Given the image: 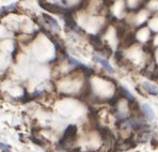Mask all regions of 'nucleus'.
<instances>
[{
    "mask_svg": "<svg viewBox=\"0 0 158 152\" xmlns=\"http://www.w3.org/2000/svg\"><path fill=\"white\" fill-rule=\"evenodd\" d=\"M76 134H77V127L76 125H69L65 131H64V134H63V137L62 139L60 140V144L62 146H67V144H71L73 142V139L76 137Z\"/></svg>",
    "mask_w": 158,
    "mask_h": 152,
    "instance_id": "nucleus-1",
    "label": "nucleus"
},
{
    "mask_svg": "<svg viewBox=\"0 0 158 152\" xmlns=\"http://www.w3.org/2000/svg\"><path fill=\"white\" fill-rule=\"evenodd\" d=\"M40 6L44 9V10L48 11V12H52V13H56V14H62L63 15L64 12L66 11V9L62 8V7L58 6V4H55V3H49V2H46V1H41L39 2Z\"/></svg>",
    "mask_w": 158,
    "mask_h": 152,
    "instance_id": "nucleus-2",
    "label": "nucleus"
},
{
    "mask_svg": "<svg viewBox=\"0 0 158 152\" xmlns=\"http://www.w3.org/2000/svg\"><path fill=\"white\" fill-rule=\"evenodd\" d=\"M115 94H118L120 98H123V99H126L128 102L135 101V98L131 95V93L129 92V91L127 90L126 88L122 87V86H118V87L117 88V92H115Z\"/></svg>",
    "mask_w": 158,
    "mask_h": 152,
    "instance_id": "nucleus-3",
    "label": "nucleus"
},
{
    "mask_svg": "<svg viewBox=\"0 0 158 152\" xmlns=\"http://www.w3.org/2000/svg\"><path fill=\"white\" fill-rule=\"evenodd\" d=\"M93 60L94 61H96L97 63H99V64H102L103 65V67L106 70L107 72H109V73H113V67H111L110 63H109L108 61L105 59V58H103V57H101V56H97V55H94L93 56Z\"/></svg>",
    "mask_w": 158,
    "mask_h": 152,
    "instance_id": "nucleus-4",
    "label": "nucleus"
},
{
    "mask_svg": "<svg viewBox=\"0 0 158 152\" xmlns=\"http://www.w3.org/2000/svg\"><path fill=\"white\" fill-rule=\"evenodd\" d=\"M141 111H142L143 115H144L148 120H153V119H154V117H155L154 111H153V109L150 107V105L142 104V106H141Z\"/></svg>",
    "mask_w": 158,
    "mask_h": 152,
    "instance_id": "nucleus-5",
    "label": "nucleus"
},
{
    "mask_svg": "<svg viewBox=\"0 0 158 152\" xmlns=\"http://www.w3.org/2000/svg\"><path fill=\"white\" fill-rule=\"evenodd\" d=\"M143 87H144V89L150 93V94L158 95V87H156L155 85H153V84L148 83V81H145V83H143Z\"/></svg>",
    "mask_w": 158,
    "mask_h": 152,
    "instance_id": "nucleus-6",
    "label": "nucleus"
},
{
    "mask_svg": "<svg viewBox=\"0 0 158 152\" xmlns=\"http://www.w3.org/2000/svg\"><path fill=\"white\" fill-rule=\"evenodd\" d=\"M43 17H44V20H46V22L48 23L50 26H52V28H55V29H57V30H59L60 29V27H59V24H58V22L55 20V18H52V16H49V15H47V14H43Z\"/></svg>",
    "mask_w": 158,
    "mask_h": 152,
    "instance_id": "nucleus-7",
    "label": "nucleus"
},
{
    "mask_svg": "<svg viewBox=\"0 0 158 152\" xmlns=\"http://www.w3.org/2000/svg\"><path fill=\"white\" fill-rule=\"evenodd\" d=\"M114 58H115V60H117V62L120 63L121 61L124 60V55H123V53L121 50H118V51H115V54H114Z\"/></svg>",
    "mask_w": 158,
    "mask_h": 152,
    "instance_id": "nucleus-8",
    "label": "nucleus"
},
{
    "mask_svg": "<svg viewBox=\"0 0 158 152\" xmlns=\"http://www.w3.org/2000/svg\"><path fill=\"white\" fill-rule=\"evenodd\" d=\"M0 149L2 150V152H10L11 147L9 146V145H6V144H2V142H0Z\"/></svg>",
    "mask_w": 158,
    "mask_h": 152,
    "instance_id": "nucleus-9",
    "label": "nucleus"
},
{
    "mask_svg": "<svg viewBox=\"0 0 158 152\" xmlns=\"http://www.w3.org/2000/svg\"><path fill=\"white\" fill-rule=\"evenodd\" d=\"M8 13H9V11L6 10V7H2V8H0V18H2L3 16H6Z\"/></svg>",
    "mask_w": 158,
    "mask_h": 152,
    "instance_id": "nucleus-10",
    "label": "nucleus"
},
{
    "mask_svg": "<svg viewBox=\"0 0 158 152\" xmlns=\"http://www.w3.org/2000/svg\"><path fill=\"white\" fill-rule=\"evenodd\" d=\"M151 144L153 145V147H156V146H158V142H157V140L155 139V138H153L152 140H151Z\"/></svg>",
    "mask_w": 158,
    "mask_h": 152,
    "instance_id": "nucleus-11",
    "label": "nucleus"
}]
</instances>
